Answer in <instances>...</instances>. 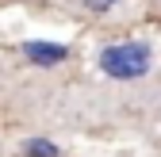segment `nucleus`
Wrapping results in <instances>:
<instances>
[{
  "label": "nucleus",
  "mask_w": 161,
  "mask_h": 157,
  "mask_svg": "<svg viewBox=\"0 0 161 157\" xmlns=\"http://www.w3.org/2000/svg\"><path fill=\"white\" fill-rule=\"evenodd\" d=\"M96 62L111 81H138L153 69V50L146 42H111L100 50Z\"/></svg>",
  "instance_id": "nucleus-1"
},
{
  "label": "nucleus",
  "mask_w": 161,
  "mask_h": 157,
  "mask_svg": "<svg viewBox=\"0 0 161 157\" xmlns=\"http://www.w3.org/2000/svg\"><path fill=\"white\" fill-rule=\"evenodd\" d=\"M23 54H27V62H35V65H58V62L69 57V50L62 42H23Z\"/></svg>",
  "instance_id": "nucleus-2"
},
{
  "label": "nucleus",
  "mask_w": 161,
  "mask_h": 157,
  "mask_svg": "<svg viewBox=\"0 0 161 157\" xmlns=\"http://www.w3.org/2000/svg\"><path fill=\"white\" fill-rule=\"evenodd\" d=\"M88 8L92 12H108V8H115V0H88Z\"/></svg>",
  "instance_id": "nucleus-4"
},
{
  "label": "nucleus",
  "mask_w": 161,
  "mask_h": 157,
  "mask_svg": "<svg viewBox=\"0 0 161 157\" xmlns=\"http://www.w3.org/2000/svg\"><path fill=\"white\" fill-rule=\"evenodd\" d=\"M23 153L27 157H58V146L46 138H31V142H23Z\"/></svg>",
  "instance_id": "nucleus-3"
}]
</instances>
